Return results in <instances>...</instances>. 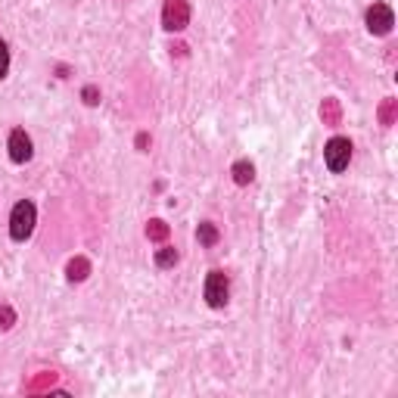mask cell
Segmentation results:
<instances>
[{
  "label": "cell",
  "mask_w": 398,
  "mask_h": 398,
  "mask_svg": "<svg viewBox=\"0 0 398 398\" xmlns=\"http://www.w3.org/2000/svg\"><path fill=\"white\" fill-rule=\"evenodd\" d=\"M177 258H181V255H177L175 246H162L156 252V264H159V268H175Z\"/></svg>",
  "instance_id": "30bf717a"
},
{
  "label": "cell",
  "mask_w": 398,
  "mask_h": 398,
  "mask_svg": "<svg viewBox=\"0 0 398 398\" xmlns=\"http://www.w3.org/2000/svg\"><path fill=\"white\" fill-rule=\"evenodd\" d=\"M16 324V311L10 305H0V330H10Z\"/></svg>",
  "instance_id": "4fadbf2b"
},
{
  "label": "cell",
  "mask_w": 398,
  "mask_h": 398,
  "mask_svg": "<svg viewBox=\"0 0 398 398\" xmlns=\"http://www.w3.org/2000/svg\"><path fill=\"white\" fill-rule=\"evenodd\" d=\"M147 237L152 243H165V240H168V224L159 221V218H152V221L147 224Z\"/></svg>",
  "instance_id": "9c48e42d"
},
{
  "label": "cell",
  "mask_w": 398,
  "mask_h": 398,
  "mask_svg": "<svg viewBox=\"0 0 398 398\" xmlns=\"http://www.w3.org/2000/svg\"><path fill=\"white\" fill-rule=\"evenodd\" d=\"M6 72H10V47L0 41V78H3Z\"/></svg>",
  "instance_id": "9a60e30c"
},
{
  "label": "cell",
  "mask_w": 398,
  "mask_h": 398,
  "mask_svg": "<svg viewBox=\"0 0 398 398\" xmlns=\"http://www.w3.org/2000/svg\"><path fill=\"white\" fill-rule=\"evenodd\" d=\"M6 147H10V159H13V162H19V165L29 162L31 152H35V150H31V137L25 134L22 128L13 131V134H10V143H6Z\"/></svg>",
  "instance_id": "8992f818"
},
{
  "label": "cell",
  "mask_w": 398,
  "mask_h": 398,
  "mask_svg": "<svg viewBox=\"0 0 398 398\" xmlns=\"http://www.w3.org/2000/svg\"><path fill=\"white\" fill-rule=\"evenodd\" d=\"M324 159H327V168L330 171H346L349 162H351V143L349 137H333V141L327 143V150H324Z\"/></svg>",
  "instance_id": "3957f363"
},
{
  "label": "cell",
  "mask_w": 398,
  "mask_h": 398,
  "mask_svg": "<svg viewBox=\"0 0 398 398\" xmlns=\"http://www.w3.org/2000/svg\"><path fill=\"white\" fill-rule=\"evenodd\" d=\"M395 25V13L389 3H374L367 10V29L374 31V35H389Z\"/></svg>",
  "instance_id": "5b68a950"
},
{
  "label": "cell",
  "mask_w": 398,
  "mask_h": 398,
  "mask_svg": "<svg viewBox=\"0 0 398 398\" xmlns=\"http://www.w3.org/2000/svg\"><path fill=\"white\" fill-rule=\"evenodd\" d=\"M230 175H234V181L240 184V187H246V184H252V177H255V168H252L249 159H240V162L230 168Z\"/></svg>",
  "instance_id": "52a82bcc"
},
{
  "label": "cell",
  "mask_w": 398,
  "mask_h": 398,
  "mask_svg": "<svg viewBox=\"0 0 398 398\" xmlns=\"http://www.w3.org/2000/svg\"><path fill=\"white\" fill-rule=\"evenodd\" d=\"M228 296H230L228 274H224V271H209V277H205V302H209L212 308H224Z\"/></svg>",
  "instance_id": "7a4b0ae2"
},
{
  "label": "cell",
  "mask_w": 398,
  "mask_h": 398,
  "mask_svg": "<svg viewBox=\"0 0 398 398\" xmlns=\"http://www.w3.org/2000/svg\"><path fill=\"white\" fill-rule=\"evenodd\" d=\"M380 118H383V125H392V118H395V100H386V103H383Z\"/></svg>",
  "instance_id": "5bb4252c"
},
{
  "label": "cell",
  "mask_w": 398,
  "mask_h": 398,
  "mask_svg": "<svg viewBox=\"0 0 398 398\" xmlns=\"http://www.w3.org/2000/svg\"><path fill=\"white\" fill-rule=\"evenodd\" d=\"M35 221H38V209L31 199H22V202L13 205V215H10V237L13 240H29L31 230H35Z\"/></svg>",
  "instance_id": "6da1fadb"
},
{
  "label": "cell",
  "mask_w": 398,
  "mask_h": 398,
  "mask_svg": "<svg viewBox=\"0 0 398 398\" xmlns=\"http://www.w3.org/2000/svg\"><path fill=\"white\" fill-rule=\"evenodd\" d=\"M321 118H324L327 125H336V122H340V103H336V100H324Z\"/></svg>",
  "instance_id": "7c38bea8"
},
{
  "label": "cell",
  "mask_w": 398,
  "mask_h": 398,
  "mask_svg": "<svg viewBox=\"0 0 398 398\" xmlns=\"http://www.w3.org/2000/svg\"><path fill=\"white\" fill-rule=\"evenodd\" d=\"M162 25L168 31H181L190 25V3L187 0H165L162 6Z\"/></svg>",
  "instance_id": "277c9868"
},
{
  "label": "cell",
  "mask_w": 398,
  "mask_h": 398,
  "mask_svg": "<svg viewBox=\"0 0 398 398\" xmlns=\"http://www.w3.org/2000/svg\"><path fill=\"white\" fill-rule=\"evenodd\" d=\"M196 237H199V243H202V246H215V243H218V228L212 221H205V224H199Z\"/></svg>",
  "instance_id": "8fae6325"
},
{
  "label": "cell",
  "mask_w": 398,
  "mask_h": 398,
  "mask_svg": "<svg viewBox=\"0 0 398 398\" xmlns=\"http://www.w3.org/2000/svg\"><path fill=\"white\" fill-rule=\"evenodd\" d=\"M65 274H69L72 283H81L84 277L90 274V262H88V258H72L69 268H65Z\"/></svg>",
  "instance_id": "ba28073f"
},
{
  "label": "cell",
  "mask_w": 398,
  "mask_h": 398,
  "mask_svg": "<svg viewBox=\"0 0 398 398\" xmlns=\"http://www.w3.org/2000/svg\"><path fill=\"white\" fill-rule=\"evenodd\" d=\"M147 143H150V137H147V134L137 137V147H141V150H147Z\"/></svg>",
  "instance_id": "e0dca14e"
},
{
  "label": "cell",
  "mask_w": 398,
  "mask_h": 398,
  "mask_svg": "<svg viewBox=\"0 0 398 398\" xmlns=\"http://www.w3.org/2000/svg\"><path fill=\"white\" fill-rule=\"evenodd\" d=\"M81 97H84V103H88V106H97V103H100V90L94 88V84H88Z\"/></svg>",
  "instance_id": "2e32d148"
}]
</instances>
